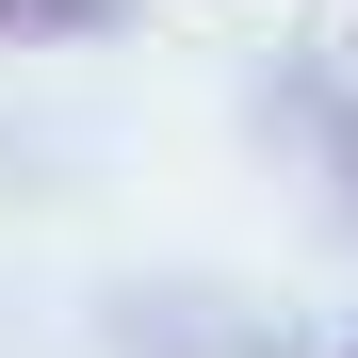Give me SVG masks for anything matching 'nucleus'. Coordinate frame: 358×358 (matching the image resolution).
<instances>
[{"mask_svg":"<svg viewBox=\"0 0 358 358\" xmlns=\"http://www.w3.org/2000/svg\"><path fill=\"white\" fill-rule=\"evenodd\" d=\"M131 0H0V49H49V33H114Z\"/></svg>","mask_w":358,"mask_h":358,"instance_id":"1","label":"nucleus"},{"mask_svg":"<svg viewBox=\"0 0 358 358\" xmlns=\"http://www.w3.org/2000/svg\"><path fill=\"white\" fill-rule=\"evenodd\" d=\"M342 358H358V342H342Z\"/></svg>","mask_w":358,"mask_h":358,"instance_id":"2","label":"nucleus"}]
</instances>
